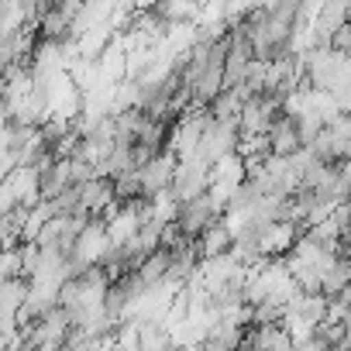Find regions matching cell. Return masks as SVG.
<instances>
[{
	"instance_id": "cell-1",
	"label": "cell",
	"mask_w": 351,
	"mask_h": 351,
	"mask_svg": "<svg viewBox=\"0 0 351 351\" xmlns=\"http://www.w3.org/2000/svg\"><path fill=\"white\" fill-rule=\"evenodd\" d=\"M210 186V165L200 158V155H190V158H180L172 169V183H169V197L176 207H183L197 197H204Z\"/></svg>"
},
{
	"instance_id": "cell-2",
	"label": "cell",
	"mask_w": 351,
	"mask_h": 351,
	"mask_svg": "<svg viewBox=\"0 0 351 351\" xmlns=\"http://www.w3.org/2000/svg\"><path fill=\"white\" fill-rule=\"evenodd\" d=\"M238 145V121H204V131H200V145H197V155L214 165L217 158L231 155Z\"/></svg>"
},
{
	"instance_id": "cell-3",
	"label": "cell",
	"mask_w": 351,
	"mask_h": 351,
	"mask_svg": "<svg viewBox=\"0 0 351 351\" xmlns=\"http://www.w3.org/2000/svg\"><path fill=\"white\" fill-rule=\"evenodd\" d=\"M107 248H110V238H107L104 221H90V224L76 234L73 252H69L66 262H76L80 269H93V265H100V258L107 255Z\"/></svg>"
},
{
	"instance_id": "cell-4",
	"label": "cell",
	"mask_w": 351,
	"mask_h": 351,
	"mask_svg": "<svg viewBox=\"0 0 351 351\" xmlns=\"http://www.w3.org/2000/svg\"><path fill=\"white\" fill-rule=\"evenodd\" d=\"M172 169H176V158L162 148L148 165H141L134 176H138V197L141 200H155L158 193H165L169 190V183H172Z\"/></svg>"
},
{
	"instance_id": "cell-5",
	"label": "cell",
	"mask_w": 351,
	"mask_h": 351,
	"mask_svg": "<svg viewBox=\"0 0 351 351\" xmlns=\"http://www.w3.org/2000/svg\"><path fill=\"white\" fill-rule=\"evenodd\" d=\"M214 221H221V214H217V207L207 200V193L197 197V200H190V204H183L180 210H176V228H180V234H183L186 241H197Z\"/></svg>"
},
{
	"instance_id": "cell-6",
	"label": "cell",
	"mask_w": 351,
	"mask_h": 351,
	"mask_svg": "<svg viewBox=\"0 0 351 351\" xmlns=\"http://www.w3.org/2000/svg\"><path fill=\"white\" fill-rule=\"evenodd\" d=\"M265 138H269V155H276V158H293V155L300 152L296 128H293V117H286V114H279V117L269 124Z\"/></svg>"
},
{
	"instance_id": "cell-7",
	"label": "cell",
	"mask_w": 351,
	"mask_h": 351,
	"mask_svg": "<svg viewBox=\"0 0 351 351\" xmlns=\"http://www.w3.org/2000/svg\"><path fill=\"white\" fill-rule=\"evenodd\" d=\"M293 241H296V228L293 224H269L262 234H258V252H262V258H286L289 255V248H293Z\"/></svg>"
},
{
	"instance_id": "cell-8",
	"label": "cell",
	"mask_w": 351,
	"mask_h": 351,
	"mask_svg": "<svg viewBox=\"0 0 351 351\" xmlns=\"http://www.w3.org/2000/svg\"><path fill=\"white\" fill-rule=\"evenodd\" d=\"M344 21H351V4H348V0H324V4H320V14H317V21H313L310 28H313L317 42L327 45L330 32L341 28Z\"/></svg>"
},
{
	"instance_id": "cell-9",
	"label": "cell",
	"mask_w": 351,
	"mask_h": 351,
	"mask_svg": "<svg viewBox=\"0 0 351 351\" xmlns=\"http://www.w3.org/2000/svg\"><path fill=\"white\" fill-rule=\"evenodd\" d=\"M241 348L245 351H289L293 344H289V334L279 324H269V327H248Z\"/></svg>"
},
{
	"instance_id": "cell-10",
	"label": "cell",
	"mask_w": 351,
	"mask_h": 351,
	"mask_svg": "<svg viewBox=\"0 0 351 351\" xmlns=\"http://www.w3.org/2000/svg\"><path fill=\"white\" fill-rule=\"evenodd\" d=\"M25 25H35V4L32 0H4L0 4V38L18 35Z\"/></svg>"
},
{
	"instance_id": "cell-11",
	"label": "cell",
	"mask_w": 351,
	"mask_h": 351,
	"mask_svg": "<svg viewBox=\"0 0 351 351\" xmlns=\"http://www.w3.org/2000/svg\"><path fill=\"white\" fill-rule=\"evenodd\" d=\"M252 100V93L245 86H234V90H221L210 104H207V117L210 121H238L241 107Z\"/></svg>"
},
{
	"instance_id": "cell-12",
	"label": "cell",
	"mask_w": 351,
	"mask_h": 351,
	"mask_svg": "<svg viewBox=\"0 0 351 351\" xmlns=\"http://www.w3.org/2000/svg\"><path fill=\"white\" fill-rule=\"evenodd\" d=\"M234 245V238H231V231L221 224V221H214L197 241H193V248H197V258L204 262V258H217V255H228V248Z\"/></svg>"
},
{
	"instance_id": "cell-13",
	"label": "cell",
	"mask_w": 351,
	"mask_h": 351,
	"mask_svg": "<svg viewBox=\"0 0 351 351\" xmlns=\"http://www.w3.org/2000/svg\"><path fill=\"white\" fill-rule=\"evenodd\" d=\"M110 38H114V32H110L107 21H104V25H93L90 32H83V35L76 38V52H80V59H83V62H97L100 52L110 45Z\"/></svg>"
},
{
	"instance_id": "cell-14",
	"label": "cell",
	"mask_w": 351,
	"mask_h": 351,
	"mask_svg": "<svg viewBox=\"0 0 351 351\" xmlns=\"http://www.w3.org/2000/svg\"><path fill=\"white\" fill-rule=\"evenodd\" d=\"M73 186V176H69V158L66 162H56L42 180H38V197H42V204H52L59 193H66Z\"/></svg>"
},
{
	"instance_id": "cell-15",
	"label": "cell",
	"mask_w": 351,
	"mask_h": 351,
	"mask_svg": "<svg viewBox=\"0 0 351 351\" xmlns=\"http://www.w3.org/2000/svg\"><path fill=\"white\" fill-rule=\"evenodd\" d=\"M324 128H327V134H330L334 162H348V152H351V117H348V114H337V117L327 121Z\"/></svg>"
},
{
	"instance_id": "cell-16",
	"label": "cell",
	"mask_w": 351,
	"mask_h": 351,
	"mask_svg": "<svg viewBox=\"0 0 351 351\" xmlns=\"http://www.w3.org/2000/svg\"><path fill=\"white\" fill-rule=\"evenodd\" d=\"M348 279H351V265H348V258H337V262L320 276V296H324V300H334V296L348 293Z\"/></svg>"
},
{
	"instance_id": "cell-17",
	"label": "cell",
	"mask_w": 351,
	"mask_h": 351,
	"mask_svg": "<svg viewBox=\"0 0 351 351\" xmlns=\"http://www.w3.org/2000/svg\"><path fill=\"white\" fill-rule=\"evenodd\" d=\"M245 180V162L231 152V155H224V158H217L214 165H210V183H224V186H238Z\"/></svg>"
},
{
	"instance_id": "cell-18",
	"label": "cell",
	"mask_w": 351,
	"mask_h": 351,
	"mask_svg": "<svg viewBox=\"0 0 351 351\" xmlns=\"http://www.w3.org/2000/svg\"><path fill=\"white\" fill-rule=\"evenodd\" d=\"M165 269H169V252H152L138 269H134V276H138V282H141V289H148V286H158L162 282V276H165Z\"/></svg>"
},
{
	"instance_id": "cell-19",
	"label": "cell",
	"mask_w": 351,
	"mask_h": 351,
	"mask_svg": "<svg viewBox=\"0 0 351 351\" xmlns=\"http://www.w3.org/2000/svg\"><path fill=\"white\" fill-rule=\"evenodd\" d=\"M52 217H56V214H52V204H38V207H32L28 217H25V228H21V245H35V238L42 234V228H45Z\"/></svg>"
},
{
	"instance_id": "cell-20",
	"label": "cell",
	"mask_w": 351,
	"mask_h": 351,
	"mask_svg": "<svg viewBox=\"0 0 351 351\" xmlns=\"http://www.w3.org/2000/svg\"><path fill=\"white\" fill-rule=\"evenodd\" d=\"M293 128H296V141H300V148H306V145L324 131V117H320V114H313V110H306V114L293 117Z\"/></svg>"
},
{
	"instance_id": "cell-21",
	"label": "cell",
	"mask_w": 351,
	"mask_h": 351,
	"mask_svg": "<svg viewBox=\"0 0 351 351\" xmlns=\"http://www.w3.org/2000/svg\"><path fill=\"white\" fill-rule=\"evenodd\" d=\"M234 155H238L241 162H245V158H265V155H269V138H265V134H238Z\"/></svg>"
},
{
	"instance_id": "cell-22",
	"label": "cell",
	"mask_w": 351,
	"mask_h": 351,
	"mask_svg": "<svg viewBox=\"0 0 351 351\" xmlns=\"http://www.w3.org/2000/svg\"><path fill=\"white\" fill-rule=\"evenodd\" d=\"M169 348V334L158 324H138V351H162Z\"/></svg>"
},
{
	"instance_id": "cell-23",
	"label": "cell",
	"mask_w": 351,
	"mask_h": 351,
	"mask_svg": "<svg viewBox=\"0 0 351 351\" xmlns=\"http://www.w3.org/2000/svg\"><path fill=\"white\" fill-rule=\"evenodd\" d=\"M162 228H165V224H158V221H152V217L138 224V234H134V238H138V245H141V252H145V255L158 252V238H162Z\"/></svg>"
},
{
	"instance_id": "cell-24",
	"label": "cell",
	"mask_w": 351,
	"mask_h": 351,
	"mask_svg": "<svg viewBox=\"0 0 351 351\" xmlns=\"http://www.w3.org/2000/svg\"><path fill=\"white\" fill-rule=\"evenodd\" d=\"M148 207H152V221H158V224H176V207L172 204V197L169 193H158L155 200H148Z\"/></svg>"
},
{
	"instance_id": "cell-25",
	"label": "cell",
	"mask_w": 351,
	"mask_h": 351,
	"mask_svg": "<svg viewBox=\"0 0 351 351\" xmlns=\"http://www.w3.org/2000/svg\"><path fill=\"white\" fill-rule=\"evenodd\" d=\"M11 279H25L21 276V258H18V252H0V286L11 282Z\"/></svg>"
},
{
	"instance_id": "cell-26",
	"label": "cell",
	"mask_w": 351,
	"mask_h": 351,
	"mask_svg": "<svg viewBox=\"0 0 351 351\" xmlns=\"http://www.w3.org/2000/svg\"><path fill=\"white\" fill-rule=\"evenodd\" d=\"M80 210V193H76V186H69L66 193H59L56 200H52V214H76Z\"/></svg>"
},
{
	"instance_id": "cell-27",
	"label": "cell",
	"mask_w": 351,
	"mask_h": 351,
	"mask_svg": "<svg viewBox=\"0 0 351 351\" xmlns=\"http://www.w3.org/2000/svg\"><path fill=\"white\" fill-rule=\"evenodd\" d=\"M18 258H21V276L28 279L35 269H38V258H42V248L38 245H21L18 248Z\"/></svg>"
},
{
	"instance_id": "cell-28",
	"label": "cell",
	"mask_w": 351,
	"mask_h": 351,
	"mask_svg": "<svg viewBox=\"0 0 351 351\" xmlns=\"http://www.w3.org/2000/svg\"><path fill=\"white\" fill-rule=\"evenodd\" d=\"M18 169V158H14V152H8V155H0V186H4V180Z\"/></svg>"
},
{
	"instance_id": "cell-29",
	"label": "cell",
	"mask_w": 351,
	"mask_h": 351,
	"mask_svg": "<svg viewBox=\"0 0 351 351\" xmlns=\"http://www.w3.org/2000/svg\"><path fill=\"white\" fill-rule=\"evenodd\" d=\"M14 207H18V204H14V197L8 193V186H0V217H8Z\"/></svg>"
},
{
	"instance_id": "cell-30",
	"label": "cell",
	"mask_w": 351,
	"mask_h": 351,
	"mask_svg": "<svg viewBox=\"0 0 351 351\" xmlns=\"http://www.w3.org/2000/svg\"><path fill=\"white\" fill-rule=\"evenodd\" d=\"M289 351H327V348H324L317 337H310V341H303V344H293Z\"/></svg>"
},
{
	"instance_id": "cell-31",
	"label": "cell",
	"mask_w": 351,
	"mask_h": 351,
	"mask_svg": "<svg viewBox=\"0 0 351 351\" xmlns=\"http://www.w3.org/2000/svg\"><path fill=\"white\" fill-rule=\"evenodd\" d=\"M8 124H11V121H8V110H4V107H0V131H4Z\"/></svg>"
},
{
	"instance_id": "cell-32",
	"label": "cell",
	"mask_w": 351,
	"mask_h": 351,
	"mask_svg": "<svg viewBox=\"0 0 351 351\" xmlns=\"http://www.w3.org/2000/svg\"><path fill=\"white\" fill-rule=\"evenodd\" d=\"M0 107H4V80H0Z\"/></svg>"
},
{
	"instance_id": "cell-33",
	"label": "cell",
	"mask_w": 351,
	"mask_h": 351,
	"mask_svg": "<svg viewBox=\"0 0 351 351\" xmlns=\"http://www.w3.org/2000/svg\"><path fill=\"white\" fill-rule=\"evenodd\" d=\"M117 351H138V348H117Z\"/></svg>"
},
{
	"instance_id": "cell-34",
	"label": "cell",
	"mask_w": 351,
	"mask_h": 351,
	"mask_svg": "<svg viewBox=\"0 0 351 351\" xmlns=\"http://www.w3.org/2000/svg\"><path fill=\"white\" fill-rule=\"evenodd\" d=\"M238 351H245V348H238Z\"/></svg>"
}]
</instances>
